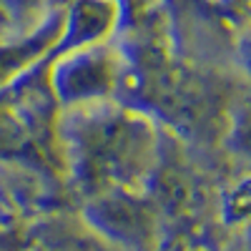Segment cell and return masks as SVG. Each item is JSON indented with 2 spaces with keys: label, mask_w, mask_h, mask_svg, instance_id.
Listing matches in <instances>:
<instances>
[{
  "label": "cell",
  "mask_w": 251,
  "mask_h": 251,
  "mask_svg": "<svg viewBox=\"0 0 251 251\" xmlns=\"http://www.w3.org/2000/svg\"><path fill=\"white\" fill-rule=\"evenodd\" d=\"M123 80V66L118 53L106 43L75 48L53 55L50 91L60 108L91 106L113 100Z\"/></svg>",
  "instance_id": "cell-2"
},
{
  "label": "cell",
  "mask_w": 251,
  "mask_h": 251,
  "mask_svg": "<svg viewBox=\"0 0 251 251\" xmlns=\"http://www.w3.org/2000/svg\"><path fill=\"white\" fill-rule=\"evenodd\" d=\"M236 60H239V68L244 71V75L251 80V25L241 33L239 43H236Z\"/></svg>",
  "instance_id": "cell-5"
},
{
  "label": "cell",
  "mask_w": 251,
  "mask_h": 251,
  "mask_svg": "<svg viewBox=\"0 0 251 251\" xmlns=\"http://www.w3.org/2000/svg\"><path fill=\"white\" fill-rule=\"evenodd\" d=\"M121 8L116 0H68L63 5L60 35L55 40L53 55L106 43L118 25Z\"/></svg>",
  "instance_id": "cell-3"
},
{
  "label": "cell",
  "mask_w": 251,
  "mask_h": 251,
  "mask_svg": "<svg viewBox=\"0 0 251 251\" xmlns=\"http://www.w3.org/2000/svg\"><path fill=\"white\" fill-rule=\"evenodd\" d=\"M58 141L78 166L106 176L138 174L156 153V126L121 103L60 108Z\"/></svg>",
  "instance_id": "cell-1"
},
{
  "label": "cell",
  "mask_w": 251,
  "mask_h": 251,
  "mask_svg": "<svg viewBox=\"0 0 251 251\" xmlns=\"http://www.w3.org/2000/svg\"><path fill=\"white\" fill-rule=\"evenodd\" d=\"M226 131L234 149L251 153V93H246L231 106L226 118Z\"/></svg>",
  "instance_id": "cell-4"
}]
</instances>
